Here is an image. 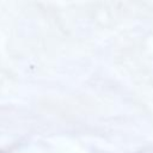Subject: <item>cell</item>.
I'll use <instances>...</instances> for the list:
<instances>
[]
</instances>
